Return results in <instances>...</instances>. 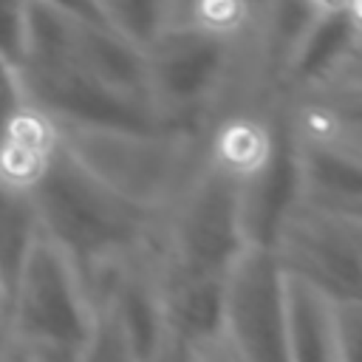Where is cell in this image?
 <instances>
[{"instance_id": "6da1fadb", "label": "cell", "mask_w": 362, "mask_h": 362, "mask_svg": "<svg viewBox=\"0 0 362 362\" xmlns=\"http://www.w3.org/2000/svg\"><path fill=\"white\" fill-rule=\"evenodd\" d=\"M40 229L74 260H105L139 240L141 206L119 198L59 147L28 184Z\"/></svg>"}, {"instance_id": "7a4b0ae2", "label": "cell", "mask_w": 362, "mask_h": 362, "mask_svg": "<svg viewBox=\"0 0 362 362\" xmlns=\"http://www.w3.org/2000/svg\"><path fill=\"white\" fill-rule=\"evenodd\" d=\"M14 317L37 362H76L93 334V317L79 286L76 263L37 229L17 274Z\"/></svg>"}, {"instance_id": "3957f363", "label": "cell", "mask_w": 362, "mask_h": 362, "mask_svg": "<svg viewBox=\"0 0 362 362\" xmlns=\"http://www.w3.org/2000/svg\"><path fill=\"white\" fill-rule=\"evenodd\" d=\"M65 153L119 198L147 209L175 184L178 147L127 127L79 124L65 133Z\"/></svg>"}, {"instance_id": "277c9868", "label": "cell", "mask_w": 362, "mask_h": 362, "mask_svg": "<svg viewBox=\"0 0 362 362\" xmlns=\"http://www.w3.org/2000/svg\"><path fill=\"white\" fill-rule=\"evenodd\" d=\"M223 328L238 362H291L286 274L266 246L243 249L226 274Z\"/></svg>"}, {"instance_id": "5b68a950", "label": "cell", "mask_w": 362, "mask_h": 362, "mask_svg": "<svg viewBox=\"0 0 362 362\" xmlns=\"http://www.w3.org/2000/svg\"><path fill=\"white\" fill-rule=\"evenodd\" d=\"M240 192V175L221 164L195 184L178 209L173 274H229L246 240Z\"/></svg>"}, {"instance_id": "8992f818", "label": "cell", "mask_w": 362, "mask_h": 362, "mask_svg": "<svg viewBox=\"0 0 362 362\" xmlns=\"http://www.w3.org/2000/svg\"><path fill=\"white\" fill-rule=\"evenodd\" d=\"M337 223H339V215L325 209H322V218H308L294 223L291 238L300 257V272L294 274L317 286L322 294H328V283H331L337 286V291L342 288L354 300L359 288L356 235Z\"/></svg>"}, {"instance_id": "52a82bcc", "label": "cell", "mask_w": 362, "mask_h": 362, "mask_svg": "<svg viewBox=\"0 0 362 362\" xmlns=\"http://www.w3.org/2000/svg\"><path fill=\"white\" fill-rule=\"evenodd\" d=\"M286 311L291 362H342V328L331 317L328 294L308 280L288 274Z\"/></svg>"}, {"instance_id": "ba28073f", "label": "cell", "mask_w": 362, "mask_h": 362, "mask_svg": "<svg viewBox=\"0 0 362 362\" xmlns=\"http://www.w3.org/2000/svg\"><path fill=\"white\" fill-rule=\"evenodd\" d=\"M113 325L124 339L133 362H156L161 356L164 311L158 294L139 277H127L116 288Z\"/></svg>"}, {"instance_id": "9c48e42d", "label": "cell", "mask_w": 362, "mask_h": 362, "mask_svg": "<svg viewBox=\"0 0 362 362\" xmlns=\"http://www.w3.org/2000/svg\"><path fill=\"white\" fill-rule=\"evenodd\" d=\"M187 25L204 42L229 45L246 37L252 0H187Z\"/></svg>"}, {"instance_id": "30bf717a", "label": "cell", "mask_w": 362, "mask_h": 362, "mask_svg": "<svg viewBox=\"0 0 362 362\" xmlns=\"http://www.w3.org/2000/svg\"><path fill=\"white\" fill-rule=\"evenodd\" d=\"M297 3L314 23H337L345 14L356 17L359 11V0H297Z\"/></svg>"}]
</instances>
